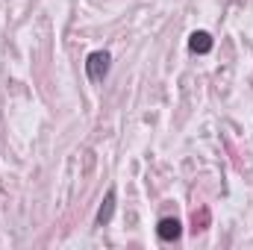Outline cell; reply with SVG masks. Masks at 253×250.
I'll return each mask as SVG.
<instances>
[{"label": "cell", "instance_id": "6da1fadb", "mask_svg": "<svg viewBox=\"0 0 253 250\" xmlns=\"http://www.w3.org/2000/svg\"><path fill=\"white\" fill-rule=\"evenodd\" d=\"M109 68H112V56H109L106 50L88 53V59H85V74H88L91 83H103L106 74H109Z\"/></svg>", "mask_w": 253, "mask_h": 250}, {"label": "cell", "instance_id": "7a4b0ae2", "mask_svg": "<svg viewBox=\"0 0 253 250\" xmlns=\"http://www.w3.org/2000/svg\"><path fill=\"white\" fill-rule=\"evenodd\" d=\"M156 236H159L162 242H177V239L183 236V224H180L177 218H159V224H156Z\"/></svg>", "mask_w": 253, "mask_h": 250}, {"label": "cell", "instance_id": "3957f363", "mask_svg": "<svg viewBox=\"0 0 253 250\" xmlns=\"http://www.w3.org/2000/svg\"><path fill=\"white\" fill-rule=\"evenodd\" d=\"M112 215H115V188L106 191V197H103V203H100V209H97L94 224H97V227H106V224L112 221Z\"/></svg>", "mask_w": 253, "mask_h": 250}, {"label": "cell", "instance_id": "277c9868", "mask_svg": "<svg viewBox=\"0 0 253 250\" xmlns=\"http://www.w3.org/2000/svg\"><path fill=\"white\" fill-rule=\"evenodd\" d=\"M189 50L191 53H209L212 50V36L209 33H191L189 36Z\"/></svg>", "mask_w": 253, "mask_h": 250}]
</instances>
